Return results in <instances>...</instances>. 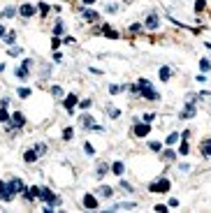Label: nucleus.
I'll list each match as a JSON object with an SVG mask.
<instances>
[{"instance_id":"obj_50","label":"nucleus","mask_w":211,"mask_h":213,"mask_svg":"<svg viewBox=\"0 0 211 213\" xmlns=\"http://www.w3.org/2000/svg\"><path fill=\"white\" fill-rule=\"evenodd\" d=\"M123 3H132V0H123Z\"/></svg>"},{"instance_id":"obj_15","label":"nucleus","mask_w":211,"mask_h":213,"mask_svg":"<svg viewBox=\"0 0 211 213\" xmlns=\"http://www.w3.org/2000/svg\"><path fill=\"white\" fill-rule=\"evenodd\" d=\"M40 158V153L35 151V148H30V151H26V155H23V160H26V162H35V160Z\"/></svg>"},{"instance_id":"obj_26","label":"nucleus","mask_w":211,"mask_h":213,"mask_svg":"<svg viewBox=\"0 0 211 213\" xmlns=\"http://www.w3.org/2000/svg\"><path fill=\"white\" fill-rule=\"evenodd\" d=\"M102 33L107 35V37H111V39H116V37H119V33H116V30H111V28H102Z\"/></svg>"},{"instance_id":"obj_40","label":"nucleus","mask_w":211,"mask_h":213,"mask_svg":"<svg viewBox=\"0 0 211 213\" xmlns=\"http://www.w3.org/2000/svg\"><path fill=\"white\" fill-rule=\"evenodd\" d=\"M58 46H61V39L54 37V39H51V49H58Z\"/></svg>"},{"instance_id":"obj_48","label":"nucleus","mask_w":211,"mask_h":213,"mask_svg":"<svg viewBox=\"0 0 211 213\" xmlns=\"http://www.w3.org/2000/svg\"><path fill=\"white\" fill-rule=\"evenodd\" d=\"M84 3H86V5H93V3H95V0H84Z\"/></svg>"},{"instance_id":"obj_2","label":"nucleus","mask_w":211,"mask_h":213,"mask_svg":"<svg viewBox=\"0 0 211 213\" xmlns=\"http://www.w3.org/2000/svg\"><path fill=\"white\" fill-rule=\"evenodd\" d=\"M149 190H151V192H167V190H169V181H167V179H160V181L151 183Z\"/></svg>"},{"instance_id":"obj_38","label":"nucleus","mask_w":211,"mask_h":213,"mask_svg":"<svg viewBox=\"0 0 211 213\" xmlns=\"http://www.w3.org/2000/svg\"><path fill=\"white\" fill-rule=\"evenodd\" d=\"M153 118H156L153 114H144V116H142V121H144V123H151V121H153Z\"/></svg>"},{"instance_id":"obj_22","label":"nucleus","mask_w":211,"mask_h":213,"mask_svg":"<svg viewBox=\"0 0 211 213\" xmlns=\"http://www.w3.org/2000/svg\"><path fill=\"white\" fill-rule=\"evenodd\" d=\"M107 169H109L107 164H104V162H100V164H98V174H95V176H98V179H102V176L107 174Z\"/></svg>"},{"instance_id":"obj_14","label":"nucleus","mask_w":211,"mask_h":213,"mask_svg":"<svg viewBox=\"0 0 211 213\" xmlns=\"http://www.w3.org/2000/svg\"><path fill=\"white\" fill-rule=\"evenodd\" d=\"M111 171H114L116 176H123V171H125V164H123L121 160H119V162H114V164H111Z\"/></svg>"},{"instance_id":"obj_29","label":"nucleus","mask_w":211,"mask_h":213,"mask_svg":"<svg viewBox=\"0 0 211 213\" xmlns=\"http://www.w3.org/2000/svg\"><path fill=\"white\" fill-rule=\"evenodd\" d=\"M179 153H181V155H186V153H188V141H181V148H179Z\"/></svg>"},{"instance_id":"obj_4","label":"nucleus","mask_w":211,"mask_h":213,"mask_svg":"<svg viewBox=\"0 0 211 213\" xmlns=\"http://www.w3.org/2000/svg\"><path fill=\"white\" fill-rule=\"evenodd\" d=\"M7 188H9V192H12V195H16V192H21V190H26V188H23V181H21V179H12V181L7 183Z\"/></svg>"},{"instance_id":"obj_5","label":"nucleus","mask_w":211,"mask_h":213,"mask_svg":"<svg viewBox=\"0 0 211 213\" xmlns=\"http://www.w3.org/2000/svg\"><path fill=\"white\" fill-rule=\"evenodd\" d=\"M132 132H135V137H146L151 132V127H149V123H137Z\"/></svg>"},{"instance_id":"obj_47","label":"nucleus","mask_w":211,"mask_h":213,"mask_svg":"<svg viewBox=\"0 0 211 213\" xmlns=\"http://www.w3.org/2000/svg\"><path fill=\"white\" fill-rule=\"evenodd\" d=\"M0 37H5V26H0Z\"/></svg>"},{"instance_id":"obj_31","label":"nucleus","mask_w":211,"mask_h":213,"mask_svg":"<svg viewBox=\"0 0 211 213\" xmlns=\"http://www.w3.org/2000/svg\"><path fill=\"white\" fill-rule=\"evenodd\" d=\"M174 158H177V153H174V151H165V160H167V162H172Z\"/></svg>"},{"instance_id":"obj_11","label":"nucleus","mask_w":211,"mask_h":213,"mask_svg":"<svg viewBox=\"0 0 211 213\" xmlns=\"http://www.w3.org/2000/svg\"><path fill=\"white\" fill-rule=\"evenodd\" d=\"M63 104H65V109H67V111H72L74 106H77V95H67L65 100H63Z\"/></svg>"},{"instance_id":"obj_41","label":"nucleus","mask_w":211,"mask_h":213,"mask_svg":"<svg viewBox=\"0 0 211 213\" xmlns=\"http://www.w3.org/2000/svg\"><path fill=\"white\" fill-rule=\"evenodd\" d=\"M19 53H21V49H16V46H12V49H9V56H19Z\"/></svg>"},{"instance_id":"obj_27","label":"nucleus","mask_w":211,"mask_h":213,"mask_svg":"<svg viewBox=\"0 0 211 213\" xmlns=\"http://www.w3.org/2000/svg\"><path fill=\"white\" fill-rule=\"evenodd\" d=\"M14 7H7V9H3V19H12V16H14Z\"/></svg>"},{"instance_id":"obj_28","label":"nucleus","mask_w":211,"mask_h":213,"mask_svg":"<svg viewBox=\"0 0 211 213\" xmlns=\"http://www.w3.org/2000/svg\"><path fill=\"white\" fill-rule=\"evenodd\" d=\"M209 67H211V63L207 60V58H202V60H200V70H202V72H207Z\"/></svg>"},{"instance_id":"obj_12","label":"nucleus","mask_w":211,"mask_h":213,"mask_svg":"<svg viewBox=\"0 0 211 213\" xmlns=\"http://www.w3.org/2000/svg\"><path fill=\"white\" fill-rule=\"evenodd\" d=\"M84 206L86 209H98V199L93 197V195H86L84 197Z\"/></svg>"},{"instance_id":"obj_32","label":"nucleus","mask_w":211,"mask_h":213,"mask_svg":"<svg viewBox=\"0 0 211 213\" xmlns=\"http://www.w3.org/2000/svg\"><path fill=\"white\" fill-rule=\"evenodd\" d=\"M30 95V88H19V97H28Z\"/></svg>"},{"instance_id":"obj_49","label":"nucleus","mask_w":211,"mask_h":213,"mask_svg":"<svg viewBox=\"0 0 211 213\" xmlns=\"http://www.w3.org/2000/svg\"><path fill=\"white\" fill-rule=\"evenodd\" d=\"M3 70H5V65H3V63H0V72H3Z\"/></svg>"},{"instance_id":"obj_10","label":"nucleus","mask_w":211,"mask_h":213,"mask_svg":"<svg viewBox=\"0 0 211 213\" xmlns=\"http://www.w3.org/2000/svg\"><path fill=\"white\" fill-rule=\"evenodd\" d=\"M19 12H21V16H23V19H30V16L35 14V7L26 3V5H21V9H19Z\"/></svg>"},{"instance_id":"obj_1","label":"nucleus","mask_w":211,"mask_h":213,"mask_svg":"<svg viewBox=\"0 0 211 213\" xmlns=\"http://www.w3.org/2000/svg\"><path fill=\"white\" fill-rule=\"evenodd\" d=\"M137 88H139V95H142L144 100H149V102H156V100H160L158 91H153V86H151L149 79H139V81H137Z\"/></svg>"},{"instance_id":"obj_42","label":"nucleus","mask_w":211,"mask_h":213,"mask_svg":"<svg viewBox=\"0 0 211 213\" xmlns=\"http://www.w3.org/2000/svg\"><path fill=\"white\" fill-rule=\"evenodd\" d=\"M156 211H158V213H165V211H167V206H165V204H158V206H156Z\"/></svg>"},{"instance_id":"obj_24","label":"nucleus","mask_w":211,"mask_h":213,"mask_svg":"<svg viewBox=\"0 0 211 213\" xmlns=\"http://www.w3.org/2000/svg\"><path fill=\"white\" fill-rule=\"evenodd\" d=\"M72 137H74V130H72V127H65V130H63V139H67V141H70Z\"/></svg>"},{"instance_id":"obj_34","label":"nucleus","mask_w":211,"mask_h":213,"mask_svg":"<svg viewBox=\"0 0 211 213\" xmlns=\"http://www.w3.org/2000/svg\"><path fill=\"white\" fill-rule=\"evenodd\" d=\"M5 39H7V44H14L16 35H14V33H7V35H5Z\"/></svg>"},{"instance_id":"obj_44","label":"nucleus","mask_w":211,"mask_h":213,"mask_svg":"<svg viewBox=\"0 0 211 213\" xmlns=\"http://www.w3.org/2000/svg\"><path fill=\"white\" fill-rule=\"evenodd\" d=\"M130 30H132V33H139V30H142V26H139V23H132Z\"/></svg>"},{"instance_id":"obj_45","label":"nucleus","mask_w":211,"mask_h":213,"mask_svg":"<svg viewBox=\"0 0 211 213\" xmlns=\"http://www.w3.org/2000/svg\"><path fill=\"white\" fill-rule=\"evenodd\" d=\"M119 91H121V86H109V93H114V95H116Z\"/></svg>"},{"instance_id":"obj_37","label":"nucleus","mask_w":211,"mask_h":213,"mask_svg":"<svg viewBox=\"0 0 211 213\" xmlns=\"http://www.w3.org/2000/svg\"><path fill=\"white\" fill-rule=\"evenodd\" d=\"M37 7H40V12H42V14H46V12H49V5H46V3H40Z\"/></svg>"},{"instance_id":"obj_20","label":"nucleus","mask_w":211,"mask_h":213,"mask_svg":"<svg viewBox=\"0 0 211 213\" xmlns=\"http://www.w3.org/2000/svg\"><path fill=\"white\" fill-rule=\"evenodd\" d=\"M169 74H172V72H169V67H160V70H158V76H160L162 81H167Z\"/></svg>"},{"instance_id":"obj_6","label":"nucleus","mask_w":211,"mask_h":213,"mask_svg":"<svg viewBox=\"0 0 211 213\" xmlns=\"http://www.w3.org/2000/svg\"><path fill=\"white\" fill-rule=\"evenodd\" d=\"M12 197H14V195L9 192L7 183H3V181H0V199H3V202H12Z\"/></svg>"},{"instance_id":"obj_43","label":"nucleus","mask_w":211,"mask_h":213,"mask_svg":"<svg viewBox=\"0 0 211 213\" xmlns=\"http://www.w3.org/2000/svg\"><path fill=\"white\" fill-rule=\"evenodd\" d=\"M54 33H56V35H61V33H63V23H56V28H54Z\"/></svg>"},{"instance_id":"obj_8","label":"nucleus","mask_w":211,"mask_h":213,"mask_svg":"<svg viewBox=\"0 0 211 213\" xmlns=\"http://www.w3.org/2000/svg\"><path fill=\"white\" fill-rule=\"evenodd\" d=\"M30 65H33V60H23V65L16 70V76H19V79H26V76H28V70H30Z\"/></svg>"},{"instance_id":"obj_23","label":"nucleus","mask_w":211,"mask_h":213,"mask_svg":"<svg viewBox=\"0 0 211 213\" xmlns=\"http://www.w3.org/2000/svg\"><path fill=\"white\" fill-rule=\"evenodd\" d=\"M9 114H7V106H0V123H7Z\"/></svg>"},{"instance_id":"obj_46","label":"nucleus","mask_w":211,"mask_h":213,"mask_svg":"<svg viewBox=\"0 0 211 213\" xmlns=\"http://www.w3.org/2000/svg\"><path fill=\"white\" fill-rule=\"evenodd\" d=\"M109 116L111 118H119V109H109Z\"/></svg>"},{"instance_id":"obj_39","label":"nucleus","mask_w":211,"mask_h":213,"mask_svg":"<svg viewBox=\"0 0 211 213\" xmlns=\"http://www.w3.org/2000/svg\"><path fill=\"white\" fill-rule=\"evenodd\" d=\"M79 106H81V109H88V106H91V100H81Z\"/></svg>"},{"instance_id":"obj_3","label":"nucleus","mask_w":211,"mask_h":213,"mask_svg":"<svg viewBox=\"0 0 211 213\" xmlns=\"http://www.w3.org/2000/svg\"><path fill=\"white\" fill-rule=\"evenodd\" d=\"M40 197H42V199H44V202L49 204V206H54V204L58 202V199H56V195L51 192L49 188H42V190H40Z\"/></svg>"},{"instance_id":"obj_30","label":"nucleus","mask_w":211,"mask_h":213,"mask_svg":"<svg viewBox=\"0 0 211 213\" xmlns=\"http://www.w3.org/2000/svg\"><path fill=\"white\" fill-rule=\"evenodd\" d=\"M149 148H151V151H160V148H162V144H160V141H151Z\"/></svg>"},{"instance_id":"obj_18","label":"nucleus","mask_w":211,"mask_h":213,"mask_svg":"<svg viewBox=\"0 0 211 213\" xmlns=\"http://www.w3.org/2000/svg\"><path fill=\"white\" fill-rule=\"evenodd\" d=\"M84 19H86V21H98V12H93V9H84Z\"/></svg>"},{"instance_id":"obj_19","label":"nucleus","mask_w":211,"mask_h":213,"mask_svg":"<svg viewBox=\"0 0 211 213\" xmlns=\"http://www.w3.org/2000/svg\"><path fill=\"white\" fill-rule=\"evenodd\" d=\"M135 206H137L135 202H121V204H116V206H114V211H121V209H135Z\"/></svg>"},{"instance_id":"obj_21","label":"nucleus","mask_w":211,"mask_h":213,"mask_svg":"<svg viewBox=\"0 0 211 213\" xmlns=\"http://www.w3.org/2000/svg\"><path fill=\"white\" fill-rule=\"evenodd\" d=\"M98 192H100V195H102V197H107V199L111 197V195H114V190H111V188H109V185H102V188H100V190H98Z\"/></svg>"},{"instance_id":"obj_17","label":"nucleus","mask_w":211,"mask_h":213,"mask_svg":"<svg viewBox=\"0 0 211 213\" xmlns=\"http://www.w3.org/2000/svg\"><path fill=\"white\" fill-rule=\"evenodd\" d=\"M81 125H84V127H98L95 123H93V118H91L88 114H84V116H81Z\"/></svg>"},{"instance_id":"obj_16","label":"nucleus","mask_w":211,"mask_h":213,"mask_svg":"<svg viewBox=\"0 0 211 213\" xmlns=\"http://www.w3.org/2000/svg\"><path fill=\"white\" fill-rule=\"evenodd\" d=\"M40 197V188H28V190H26V199H37Z\"/></svg>"},{"instance_id":"obj_7","label":"nucleus","mask_w":211,"mask_h":213,"mask_svg":"<svg viewBox=\"0 0 211 213\" xmlns=\"http://www.w3.org/2000/svg\"><path fill=\"white\" fill-rule=\"evenodd\" d=\"M9 121H12V125H14V127H21L23 123H26V116H23L21 111H16V114L9 116Z\"/></svg>"},{"instance_id":"obj_25","label":"nucleus","mask_w":211,"mask_h":213,"mask_svg":"<svg viewBox=\"0 0 211 213\" xmlns=\"http://www.w3.org/2000/svg\"><path fill=\"white\" fill-rule=\"evenodd\" d=\"M179 137H181L179 132H172V134L167 137V144H169V146H172V144H177V141H179Z\"/></svg>"},{"instance_id":"obj_13","label":"nucleus","mask_w":211,"mask_h":213,"mask_svg":"<svg viewBox=\"0 0 211 213\" xmlns=\"http://www.w3.org/2000/svg\"><path fill=\"white\" fill-rule=\"evenodd\" d=\"M200 151H202V155H204V158H211V139H207V141H202Z\"/></svg>"},{"instance_id":"obj_36","label":"nucleus","mask_w":211,"mask_h":213,"mask_svg":"<svg viewBox=\"0 0 211 213\" xmlns=\"http://www.w3.org/2000/svg\"><path fill=\"white\" fill-rule=\"evenodd\" d=\"M84 151L88 153V155H93V153H95V148H93V146L88 144V141H86V144H84Z\"/></svg>"},{"instance_id":"obj_9","label":"nucleus","mask_w":211,"mask_h":213,"mask_svg":"<svg viewBox=\"0 0 211 213\" xmlns=\"http://www.w3.org/2000/svg\"><path fill=\"white\" fill-rule=\"evenodd\" d=\"M158 26H160V19H158V14H151L149 19H146V28H149V30H156Z\"/></svg>"},{"instance_id":"obj_35","label":"nucleus","mask_w":211,"mask_h":213,"mask_svg":"<svg viewBox=\"0 0 211 213\" xmlns=\"http://www.w3.org/2000/svg\"><path fill=\"white\" fill-rule=\"evenodd\" d=\"M204 7H207V3H204V0H197V3H195V9H197V12H202Z\"/></svg>"},{"instance_id":"obj_33","label":"nucleus","mask_w":211,"mask_h":213,"mask_svg":"<svg viewBox=\"0 0 211 213\" xmlns=\"http://www.w3.org/2000/svg\"><path fill=\"white\" fill-rule=\"evenodd\" d=\"M51 93H54L56 97H61V95H63V88H61V86H54V88H51Z\"/></svg>"}]
</instances>
